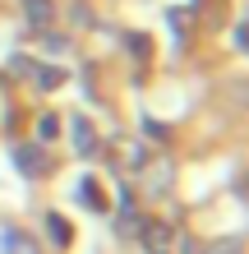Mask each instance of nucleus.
<instances>
[{"label": "nucleus", "mask_w": 249, "mask_h": 254, "mask_svg": "<svg viewBox=\"0 0 249 254\" xmlns=\"http://www.w3.org/2000/svg\"><path fill=\"white\" fill-rule=\"evenodd\" d=\"M14 157H19V171L23 176H47V157H42L37 148L23 143V148H14Z\"/></svg>", "instance_id": "f257e3e1"}, {"label": "nucleus", "mask_w": 249, "mask_h": 254, "mask_svg": "<svg viewBox=\"0 0 249 254\" xmlns=\"http://www.w3.org/2000/svg\"><path fill=\"white\" fill-rule=\"evenodd\" d=\"M69 134H74V148H79L83 157H88V153L97 148V139H93V125H88L83 116H74V121H69Z\"/></svg>", "instance_id": "f03ea898"}, {"label": "nucleus", "mask_w": 249, "mask_h": 254, "mask_svg": "<svg viewBox=\"0 0 249 254\" xmlns=\"http://www.w3.org/2000/svg\"><path fill=\"white\" fill-rule=\"evenodd\" d=\"M0 245H5V254H37V245L23 231H0Z\"/></svg>", "instance_id": "7ed1b4c3"}, {"label": "nucleus", "mask_w": 249, "mask_h": 254, "mask_svg": "<svg viewBox=\"0 0 249 254\" xmlns=\"http://www.w3.org/2000/svg\"><path fill=\"white\" fill-rule=\"evenodd\" d=\"M79 194H83V203H88V208H97V213H101V208H106V199H101V194H97V181H88V176L79 181Z\"/></svg>", "instance_id": "20e7f679"}, {"label": "nucleus", "mask_w": 249, "mask_h": 254, "mask_svg": "<svg viewBox=\"0 0 249 254\" xmlns=\"http://www.w3.org/2000/svg\"><path fill=\"white\" fill-rule=\"evenodd\" d=\"M47 231H51V241H55V245H69V236H74V231L65 227V217H55V213L47 217Z\"/></svg>", "instance_id": "39448f33"}, {"label": "nucleus", "mask_w": 249, "mask_h": 254, "mask_svg": "<svg viewBox=\"0 0 249 254\" xmlns=\"http://www.w3.org/2000/svg\"><path fill=\"white\" fill-rule=\"evenodd\" d=\"M28 23H51V5H47V0H28Z\"/></svg>", "instance_id": "423d86ee"}, {"label": "nucleus", "mask_w": 249, "mask_h": 254, "mask_svg": "<svg viewBox=\"0 0 249 254\" xmlns=\"http://www.w3.org/2000/svg\"><path fill=\"white\" fill-rule=\"evenodd\" d=\"M37 125H42V129H37V134H42V139H55V129H60V121H55V116H42V121H37Z\"/></svg>", "instance_id": "0eeeda50"}, {"label": "nucleus", "mask_w": 249, "mask_h": 254, "mask_svg": "<svg viewBox=\"0 0 249 254\" xmlns=\"http://www.w3.org/2000/svg\"><path fill=\"white\" fill-rule=\"evenodd\" d=\"M166 241H171L166 227H152V250H166Z\"/></svg>", "instance_id": "6e6552de"}]
</instances>
